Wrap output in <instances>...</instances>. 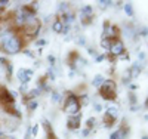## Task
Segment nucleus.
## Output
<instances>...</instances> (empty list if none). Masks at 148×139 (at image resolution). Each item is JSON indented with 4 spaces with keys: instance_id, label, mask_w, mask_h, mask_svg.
Segmentation results:
<instances>
[{
    "instance_id": "nucleus-27",
    "label": "nucleus",
    "mask_w": 148,
    "mask_h": 139,
    "mask_svg": "<svg viewBox=\"0 0 148 139\" xmlns=\"http://www.w3.org/2000/svg\"><path fill=\"white\" fill-rule=\"evenodd\" d=\"M34 45H36V46H39V49H42L43 46H46V45H47V40L45 39V37H40V39H36Z\"/></svg>"
},
{
    "instance_id": "nucleus-42",
    "label": "nucleus",
    "mask_w": 148,
    "mask_h": 139,
    "mask_svg": "<svg viewBox=\"0 0 148 139\" xmlns=\"http://www.w3.org/2000/svg\"><path fill=\"white\" fill-rule=\"evenodd\" d=\"M136 89H138V84H129V90L130 92L135 93V92H136Z\"/></svg>"
},
{
    "instance_id": "nucleus-34",
    "label": "nucleus",
    "mask_w": 148,
    "mask_h": 139,
    "mask_svg": "<svg viewBox=\"0 0 148 139\" xmlns=\"http://www.w3.org/2000/svg\"><path fill=\"white\" fill-rule=\"evenodd\" d=\"M70 33H71V25H64L62 33H61V34H64V36H70Z\"/></svg>"
},
{
    "instance_id": "nucleus-33",
    "label": "nucleus",
    "mask_w": 148,
    "mask_h": 139,
    "mask_svg": "<svg viewBox=\"0 0 148 139\" xmlns=\"http://www.w3.org/2000/svg\"><path fill=\"white\" fill-rule=\"evenodd\" d=\"M93 108H95V111H96V112H102V111H104V105H102V104H99V102H95Z\"/></svg>"
},
{
    "instance_id": "nucleus-2",
    "label": "nucleus",
    "mask_w": 148,
    "mask_h": 139,
    "mask_svg": "<svg viewBox=\"0 0 148 139\" xmlns=\"http://www.w3.org/2000/svg\"><path fill=\"white\" fill-rule=\"evenodd\" d=\"M80 104H79V96L74 92H67V96L64 99V112L68 116H76L80 112Z\"/></svg>"
},
{
    "instance_id": "nucleus-8",
    "label": "nucleus",
    "mask_w": 148,
    "mask_h": 139,
    "mask_svg": "<svg viewBox=\"0 0 148 139\" xmlns=\"http://www.w3.org/2000/svg\"><path fill=\"white\" fill-rule=\"evenodd\" d=\"M80 118H82V112H79V114L76 116H68L67 117V129L71 130V132H79L80 129Z\"/></svg>"
},
{
    "instance_id": "nucleus-10",
    "label": "nucleus",
    "mask_w": 148,
    "mask_h": 139,
    "mask_svg": "<svg viewBox=\"0 0 148 139\" xmlns=\"http://www.w3.org/2000/svg\"><path fill=\"white\" fill-rule=\"evenodd\" d=\"M142 70H144V64H141L139 61L133 62V64L130 65V68H129V71H130V77H132V79H136L138 75L142 73Z\"/></svg>"
},
{
    "instance_id": "nucleus-32",
    "label": "nucleus",
    "mask_w": 148,
    "mask_h": 139,
    "mask_svg": "<svg viewBox=\"0 0 148 139\" xmlns=\"http://www.w3.org/2000/svg\"><path fill=\"white\" fill-rule=\"evenodd\" d=\"M24 55H25L27 58H30V59H36V55H34V52L31 49H24Z\"/></svg>"
},
{
    "instance_id": "nucleus-35",
    "label": "nucleus",
    "mask_w": 148,
    "mask_h": 139,
    "mask_svg": "<svg viewBox=\"0 0 148 139\" xmlns=\"http://www.w3.org/2000/svg\"><path fill=\"white\" fill-rule=\"evenodd\" d=\"M105 59H107V55L105 53H101V55H96L95 56V62H102Z\"/></svg>"
},
{
    "instance_id": "nucleus-6",
    "label": "nucleus",
    "mask_w": 148,
    "mask_h": 139,
    "mask_svg": "<svg viewBox=\"0 0 148 139\" xmlns=\"http://www.w3.org/2000/svg\"><path fill=\"white\" fill-rule=\"evenodd\" d=\"M126 52V46L125 43H123L121 39H116L111 42V46H110V50H108V53L111 56H114V58H119L120 55H123Z\"/></svg>"
},
{
    "instance_id": "nucleus-44",
    "label": "nucleus",
    "mask_w": 148,
    "mask_h": 139,
    "mask_svg": "<svg viewBox=\"0 0 148 139\" xmlns=\"http://www.w3.org/2000/svg\"><path fill=\"white\" fill-rule=\"evenodd\" d=\"M34 67L39 68V67H40V61H36V62H34Z\"/></svg>"
},
{
    "instance_id": "nucleus-31",
    "label": "nucleus",
    "mask_w": 148,
    "mask_h": 139,
    "mask_svg": "<svg viewBox=\"0 0 148 139\" xmlns=\"http://www.w3.org/2000/svg\"><path fill=\"white\" fill-rule=\"evenodd\" d=\"M136 31H138V36L139 37H148V27H141Z\"/></svg>"
},
{
    "instance_id": "nucleus-41",
    "label": "nucleus",
    "mask_w": 148,
    "mask_h": 139,
    "mask_svg": "<svg viewBox=\"0 0 148 139\" xmlns=\"http://www.w3.org/2000/svg\"><path fill=\"white\" fill-rule=\"evenodd\" d=\"M119 59H120V61H129V53H126V52H125L123 55H120V56H119Z\"/></svg>"
},
{
    "instance_id": "nucleus-9",
    "label": "nucleus",
    "mask_w": 148,
    "mask_h": 139,
    "mask_svg": "<svg viewBox=\"0 0 148 139\" xmlns=\"http://www.w3.org/2000/svg\"><path fill=\"white\" fill-rule=\"evenodd\" d=\"M59 19L64 25H71L74 21H76V14H74L73 10H68V12H65V14H61Z\"/></svg>"
},
{
    "instance_id": "nucleus-19",
    "label": "nucleus",
    "mask_w": 148,
    "mask_h": 139,
    "mask_svg": "<svg viewBox=\"0 0 148 139\" xmlns=\"http://www.w3.org/2000/svg\"><path fill=\"white\" fill-rule=\"evenodd\" d=\"M42 126H43V129H45V132H46V135H51V133H53V129H52V124H51V121L49 120H43L42 121Z\"/></svg>"
},
{
    "instance_id": "nucleus-17",
    "label": "nucleus",
    "mask_w": 148,
    "mask_h": 139,
    "mask_svg": "<svg viewBox=\"0 0 148 139\" xmlns=\"http://www.w3.org/2000/svg\"><path fill=\"white\" fill-rule=\"evenodd\" d=\"M130 81H132V77H130V71H129V68H127L125 73H123V75H121V83L125 84V86H129Z\"/></svg>"
},
{
    "instance_id": "nucleus-18",
    "label": "nucleus",
    "mask_w": 148,
    "mask_h": 139,
    "mask_svg": "<svg viewBox=\"0 0 148 139\" xmlns=\"http://www.w3.org/2000/svg\"><path fill=\"white\" fill-rule=\"evenodd\" d=\"M3 68H5V77L9 80V79L12 77V74H14V65H12L10 62H8V64H6Z\"/></svg>"
},
{
    "instance_id": "nucleus-36",
    "label": "nucleus",
    "mask_w": 148,
    "mask_h": 139,
    "mask_svg": "<svg viewBox=\"0 0 148 139\" xmlns=\"http://www.w3.org/2000/svg\"><path fill=\"white\" fill-rule=\"evenodd\" d=\"M88 53H89V56H96L98 53H96V50H95V47H92V46H88Z\"/></svg>"
},
{
    "instance_id": "nucleus-4",
    "label": "nucleus",
    "mask_w": 148,
    "mask_h": 139,
    "mask_svg": "<svg viewBox=\"0 0 148 139\" xmlns=\"http://www.w3.org/2000/svg\"><path fill=\"white\" fill-rule=\"evenodd\" d=\"M119 112H120V107L116 102H108L107 110H105V114L102 117V121L105 124V127H111V126L116 123V120L119 117Z\"/></svg>"
},
{
    "instance_id": "nucleus-23",
    "label": "nucleus",
    "mask_w": 148,
    "mask_h": 139,
    "mask_svg": "<svg viewBox=\"0 0 148 139\" xmlns=\"http://www.w3.org/2000/svg\"><path fill=\"white\" fill-rule=\"evenodd\" d=\"M111 42H113V40H110V39H105V37H101V42H99V45H101V47H102L104 50H110Z\"/></svg>"
},
{
    "instance_id": "nucleus-38",
    "label": "nucleus",
    "mask_w": 148,
    "mask_h": 139,
    "mask_svg": "<svg viewBox=\"0 0 148 139\" xmlns=\"http://www.w3.org/2000/svg\"><path fill=\"white\" fill-rule=\"evenodd\" d=\"M8 62H9V61L6 59V56H0V68H3Z\"/></svg>"
},
{
    "instance_id": "nucleus-22",
    "label": "nucleus",
    "mask_w": 148,
    "mask_h": 139,
    "mask_svg": "<svg viewBox=\"0 0 148 139\" xmlns=\"http://www.w3.org/2000/svg\"><path fill=\"white\" fill-rule=\"evenodd\" d=\"M114 3L111 2V0H99V2H98V6H99V9L101 10H105L107 8H110V6H113Z\"/></svg>"
},
{
    "instance_id": "nucleus-5",
    "label": "nucleus",
    "mask_w": 148,
    "mask_h": 139,
    "mask_svg": "<svg viewBox=\"0 0 148 139\" xmlns=\"http://www.w3.org/2000/svg\"><path fill=\"white\" fill-rule=\"evenodd\" d=\"M102 37L110 39V40L120 39V28L117 25H113L110 21H105L104 22V30H102Z\"/></svg>"
},
{
    "instance_id": "nucleus-7",
    "label": "nucleus",
    "mask_w": 148,
    "mask_h": 139,
    "mask_svg": "<svg viewBox=\"0 0 148 139\" xmlns=\"http://www.w3.org/2000/svg\"><path fill=\"white\" fill-rule=\"evenodd\" d=\"M34 75V71L33 70H28V68H19L16 71V79L21 84H28Z\"/></svg>"
},
{
    "instance_id": "nucleus-13",
    "label": "nucleus",
    "mask_w": 148,
    "mask_h": 139,
    "mask_svg": "<svg viewBox=\"0 0 148 139\" xmlns=\"http://www.w3.org/2000/svg\"><path fill=\"white\" fill-rule=\"evenodd\" d=\"M56 75H58L56 67H55V65H51V67L47 68V73H46V79H49V80H55V79H56Z\"/></svg>"
},
{
    "instance_id": "nucleus-29",
    "label": "nucleus",
    "mask_w": 148,
    "mask_h": 139,
    "mask_svg": "<svg viewBox=\"0 0 148 139\" xmlns=\"http://www.w3.org/2000/svg\"><path fill=\"white\" fill-rule=\"evenodd\" d=\"M30 92V89H28V84H21L19 86V92L18 93H21L22 96H27V93Z\"/></svg>"
},
{
    "instance_id": "nucleus-26",
    "label": "nucleus",
    "mask_w": 148,
    "mask_h": 139,
    "mask_svg": "<svg viewBox=\"0 0 148 139\" xmlns=\"http://www.w3.org/2000/svg\"><path fill=\"white\" fill-rule=\"evenodd\" d=\"M79 104H80V107L88 105V104H89V96L86 95V93H83V95H79Z\"/></svg>"
},
{
    "instance_id": "nucleus-1",
    "label": "nucleus",
    "mask_w": 148,
    "mask_h": 139,
    "mask_svg": "<svg viewBox=\"0 0 148 139\" xmlns=\"http://www.w3.org/2000/svg\"><path fill=\"white\" fill-rule=\"evenodd\" d=\"M24 46H25V42L22 40V37L16 31V34L14 37H10L0 50H3V52L8 53V55H16V53L21 52V50H24Z\"/></svg>"
},
{
    "instance_id": "nucleus-30",
    "label": "nucleus",
    "mask_w": 148,
    "mask_h": 139,
    "mask_svg": "<svg viewBox=\"0 0 148 139\" xmlns=\"http://www.w3.org/2000/svg\"><path fill=\"white\" fill-rule=\"evenodd\" d=\"M129 102H130V107H132V105H136V104H138V96L135 95L133 92H130V93H129Z\"/></svg>"
},
{
    "instance_id": "nucleus-28",
    "label": "nucleus",
    "mask_w": 148,
    "mask_h": 139,
    "mask_svg": "<svg viewBox=\"0 0 148 139\" xmlns=\"http://www.w3.org/2000/svg\"><path fill=\"white\" fill-rule=\"evenodd\" d=\"M76 43H77L79 46H88V43H86V37L82 36V34L76 37Z\"/></svg>"
},
{
    "instance_id": "nucleus-43",
    "label": "nucleus",
    "mask_w": 148,
    "mask_h": 139,
    "mask_svg": "<svg viewBox=\"0 0 148 139\" xmlns=\"http://www.w3.org/2000/svg\"><path fill=\"white\" fill-rule=\"evenodd\" d=\"M46 139H58V136L55 133H51V135H46Z\"/></svg>"
},
{
    "instance_id": "nucleus-14",
    "label": "nucleus",
    "mask_w": 148,
    "mask_h": 139,
    "mask_svg": "<svg viewBox=\"0 0 148 139\" xmlns=\"http://www.w3.org/2000/svg\"><path fill=\"white\" fill-rule=\"evenodd\" d=\"M104 75H101V74H96L95 75V77H93V80H92V86L93 87H98V89H99V87H101V84L104 83Z\"/></svg>"
},
{
    "instance_id": "nucleus-45",
    "label": "nucleus",
    "mask_w": 148,
    "mask_h": 139,
    "mask_svg": "<svg viewBox=\"0 0 148 139\" xmlns=\"http://www.w3.org/2000/svg\"><path fill=\"white\" fill-rule=\"evenodd\" d=\"M144 118H145V120L148 121V114H145V116H144Z\"/></svg>"
},
{
    "instance_id": "nucleus-40",
    "label": "nucleus",
    "mask_w": 148,
    "mask_h": 139,
    "mask_svg": "<svg viewBox=\"0 0 148 139\" xmlns=\"http://www.w3.org/2000/svg\"><path fill=\"white\" fill-rule=\"evenodd\" d=\"M92 133V130H89V129H83L82 130V138H86V136H89Z\"/></svg>"
},
{
    "instance_id": "nucleus-20",
    "label": "nucleus",
    "mask_w": 148,
    "mask_h": 139,
    "mask_svg": "<svg viewBox=\"0 0 148 139\" xmlns=\"http://www.w3.org/2000/svg\"><path fill=\"white\" fill-rule=\"evenodd\" d=\"M123 9H125V14L127 15V16H133L135 15V12H133V6H132V3H123Z\"/></svg>"
},
{
    "instance_id": "nucleus-46",
    "label": "nucleus",
    "mask_w": 148,
    "mask_h": 139,
    "mask_svg": "<svg viewBox=\"0 0 148 139\" xmlns=\"http://www.w3.org/2000/svg\"><path fill=\"white\" fill-rule=\"evenodd\" d=\"M141 139H148V136H147V135H144V136H142Z\"/></svg>"
},
{
    "instance_id": "nucleus-15",
    "label": "nucleus",
    "mask_w": 148,
    "mask_h": 139,
    "mask_svg": "<svg viewBox=\"0 0 148 139\" xmlns=\"http://www.w3.org/2000/svg\"><path fill=\"white\" fill-rule=\"evenodd\" d=\"M51 98H52V102L53 104H61V102H62V95H61L59 92H56V90H52L51 92Z\"/></svg>"
},
{
    "instance_id": "nucleus-3",
    "label": "nucleus",
    "mask_w": 148,
    "mask_h": 139,
    "mask_svg": "<svg viewBox=\"0 0 148 139\" xmlns=\"http://www.w3.org/2000/svg\"><path fill=\"white\" fill-rule=\"evenodd\" d=\"M99 95L105 101H114L117 98V83L113 79H105L99 87Z\"/></svg>"
},
{
    "instance_id": "nucleus-12",
    "label": "nucleus",
    "mask_w": 148,
    "mask_h": 139,
    "mask_svg": "<svg viewBox=\"0 0 148 139\" xmlns=\"http://www.w3.org/2000/svg\"><path fill=\"white\" fill-rule=\"evenodd\" d=\"M79 15H83V16H93V8H92L90 5L82 6V9L79 10Z\"/></svg>"
},
{
    "instance_id": "nucleus-37",
    "label": "nucleus",
    "mask_w": 148,
    "mask_h": 139,
    "mask_svg": "<svg viewBox=\"0 0 148 139\" xmlns=\"http://www.w3.org/2000/svg\"><path fill=\"white\" fill-rule=\"evenodd\" d=\"M37 133H39V124H34L33 127H31V136H37Z\"/></svg>"
},
{
    "instance_id": "nucleus-25",
    "label": "nucleus",
    "mask_w": 148,
    "mask_h": 139,
    "mask_svg": "<svg viewBox=\"0 0 148 139\" xmlns=\"http://www.w3.org/2000/svg\"><path fill=\"white\" fill-rule=\"evenodd\" d=\"M70 10V3L68 2H61L59 6H58V12H61V14H65V12Z\"/></svg>"
},
{
    "instance_id": "nucleus-39",
    "label": "nucleus",
    "mask_w": 148,
    "mask_h": 139,
    "mask_svg": "<svg viewBox=\"0 0 148 139\" xmlns=\"http://www.w3.org/2000/svg\"><path fill=\"white\" fill-rule=\"evenodd\" d=\"M47 61H49V64H51V65H55V62H56V58H55L53 55H49V56H47Z\"/></svg>"
},
{
    "instance_id": "nucleus-24",
    "label": "nucleus",
    "mask_w": 148,
    "mask_h": 139,
    "mask_svg": "<svg viewBox=\"0 0 148 139\" xmlns=\"http://www.w3.org/2000/svg\"><path fill=\"white\" fill-rule=\"evenodd\" d=\"M95 126H96V118H95V117H89L88 120H86V129L93 130Z\"/></svg>"
},
{
    "instance_id": "nucleus-16",
    "label": "nucleus",
    "mask_w": 148,
    "mask_h": 139,
    "mask_svg": "<svg viewBox=\"0 0 148 139\" xmlns=\"http://www.w3.org/2000/svg\"><path fill=\"white\" fill-rule=\"evenodd\" d=\"M80 18V25H83V27H88V25H90L93 22V18L95 16H83V15H79Z\"/></svg>"
},
{
    "instance_id": "nucleus-21",
    "label": "nucleus",
    "mask_w": 148,
    "mask_h": 139,
    "mask_svg": "<svg viewBox=\"0 0 148 139\" xmlns=\"http://www.w3.org/2000/svg\"><path fill=\"white\" fill-rule=\"evenodd\" d=\"M27 110L28 111H34L37 107H39V101H37V99H30V101H27Z\"/></svg>"
},
{
    "instance_id": "nucleus-11",
    "label": "nucleus",
    "mask_w": 148,
    "mask_h": 139,
    "mask_svg": "<svg viewBox=\"0 0 148 139\" xmlns=\"http://www.w3.org/2000/svg\"><path fill=\"white\" fill-rule=\"evenodd\" d=\"M51 28H52V31H53V33L61 34V33H62V28H64V24L61 22V19H59V18H55V19L52 21Z\"/></svg>"
}]
</instances>
